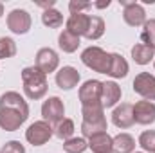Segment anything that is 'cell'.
Wrapping results in <instances>:
<instances>
[{
	"instance_id": "cell-1",
	"label": "cell",
	"mask_w": 155,
	"mask_h": 153,
	"mask_svg": "<svg viewBox=\"0 0 155 153\" xmlns=\"http://www.w3.org/2000/svg\"><path fill=\"white\" fill-rule=\"evenodd\" d=\"M29 117L27 101L18 92H5L0 96V128L16 132Z\"/></svg>"
},
{
	"instance_id": "cell-2",
	"label": "cell",
	"mask_w": 155,
	"mask_h": 153,
	"mask_svg": "<svg viewBox=\"0 0 155 153\" xmlns=\"http://www.w3.org/2000/svg\"><path fill=\"white\" fill-rule=\"evenodd\" d=\"M22 81H24V92L29 99H41L47 90H49V83H47V76L36 69L35 65L33 67H25L22 70Z\"/></svg>"
},
{
	"instance_id": "cell-3",
	"label": "cell",
	"mask_w": 155,
	"mask_h": 153,
	"mask_svg": "<svg viewBox=\"0 0 155 153\" xmlns=\"http://www.w3.org/2000/svg\"><path fill=\"white\" fill-rule=\"evenodd\" d=\"M81 61L92 69L94 72H99V74H108L110 70V61H112V54L103 50L101 47H96V45H90L87 47L83 52H81Z\"/></svg>"
},
{
	"instance_id": "cell-4",
	"label": "cell",
	"mask_w": 155,
	"mask_h": 153,
	"mask_svg": "<svg viewBox=\"0 0 155 153\" xmlns=\"http://www.w3.org/2000/svg\"><path fill=\"white\" fill-rule=\"evenodd\" d=\"M52 133H54L52 124H49L47 121H36L25 130V139L33 146H43L45 142H49Z\"/></svg>"
},
{
	"instance_id": "cell-5",
	"label": "cell",
	"mask_w": 155,
	"mask_h": 153,
	"mask_svg": "<svg viewBox=\"0 0 155 153\" xmlns=\"http://www.w3.org/2000/svg\"><path fill=\"white\" fill-rule=\"evenodd\" d=\"M123 9V20L130 25V27H139L146 24V11L141 4L132 2V0H119Z\"/></svg>"
},
{
	"instance_id": "cell-6",
	"label": "cell",
	"mask_w": 155,
	"mask_h": 153,
	"mask_svg": "<svg viewBox=\"0 0 155 153\" xmlns=\"http://www.w3.org/2000/svg\"><path fill=\"white\" fill-rule=\"evenodd\" d=\"M101 86L103 81L97 79H88L79 86V101L81 106H90V105H101Z\"/></svg>"
},
{
	"instance_id": "cell-7",
	"label": "cell",
	"mask_w": 155,
	"mask_h": 153,
	"mask_svg": "<svg viewBox=\"0 0 155 153\" xmlns=\"http://www.w3.org/2000/svg\"><path fill=\"white\" fill-rule=\"evenodd\" d=\"M31 24H33L31 15L25 9H13L7 15V27L15 34H25V33H29Z\"/></svg>"
},
{
	"instance_id": "cell-8",
	"label": "cell",
	"mask_w": 155,
	"mask_h": 153,
	"mask_svg": "<svg viewBox=\"0 0 155 153\" xmlns=\"http://www.w3.org/2000/svg\"><path fill=\"white\" fill-rule=\"evenodd\" d=\"M134 92L144 101H155V76L150 72H139L134 79Z\"/></svg>"
},
{
	"instance_id": "cell-9",
	"label": "cell",
	"mask_w": 155,
	"mask_h": 153,
	"mask_svg": "<svg viewBox=\"0 0 155 153\" xmlns=\"http://www.w3.org/2000/svg\"><path fill=\"white\" fill-rule=\"evenodd\" d=\"M58 65H60V56H58V52H56L54 49L43 47V49H40L38 52H36L35 67L40 69L45 76L51 74V72H54V70L58 69Z\"/></svg>"
},
{
	"instance_id": "cell-10",
	"label": "cell",
	"mask_w": 155,
	"mask_h": 153,
	"mask_svg": "<svg viewBox=\"0 0 155 153\" xmlns=\"http://www.w3.org/2000/svg\"><path fill=\"white\" fill-rule=\"evenodd\" d=\"M41 115H43V121H47L49 124H56L63 119L65 115V106H63V101L56 96L49 97L47 101H43L41 105Z\"/></svg>"
},
{
	"instance_id": "cell-11",
	"label": "cell",
	"mask_w": 155,
	"mask_h": 153,
	"mask_svg": "<svg viewBox=\"0 0 155 153\" xmlns=\"http://www.w3.org/2000/svg\"><path fill=\"white\" fill-rule=\"evenodd\" d=\"M112 122L121 130H126V128L134 126V122H135V119H134V105L121 103L119 106H116L114 112H112Z\"/></svg>"
},
{
	"instance_id": "cell-12",
	"label": "cell",
	"mask_w": 155,
	"mask_h": 153,
	"mask_svg": "<svg viewBox=\"0 0 155 153\" xmlns=\"http://www.w3.org/2000/svg\"><path fill=\"white\" fill-rule=\"evenodd\" d=\"M134 119L137 124L148 126L155 122V105L152 101H137L134 105Z\"/></svg>"
},
{
	"instance_id": "cell-13",
	"label": "cell",
	"mask_w": 155,
	"mask_h": 153,
	"mask_svg": "<svg viewBox=\"0 0 155 153\" xmlns=\"http://www.w3.org/2000/svg\"><path fill=\"white\" fill-rule=\"evenodd\" d=\"M121 86L116 81H105L101 86V106L103 108H112L116 106L121 99Z\"/></svg>"
},
{
	"instance_id": "cell-14",
	"label": "cell",
	"mask_w": 155,
	"mask_h": 153,
	"mask_svg": "<svg viewBox=\"0 0 155 153\" xmlns=\"http://www.w3.org/2000/svg\"><path fill=\"white\" fill-rule=\"evenodd\" d=\"M78 83H79V72L74 67H71V65L61 67L56 72V85L61 90H72Z\"/></svg>"
},
{
	"instance_id": "cell-15",
	"label": "cell",
	"mask_w": 155,
	"mask_h": 153,
	"mask_svg": "<svg viewBox=\"0 0 155 153\" xmlns=\"http://www.w3.org/2000/svg\"><path fill=\"white\" fill-rule=\"evenodd\" d=\"M88 22H90V16H88V15H85V13H74V15H71L69 20H67V31L72 33L78 38H81V36L87 34Z\"/></svg>"
},
{
	"instance_id": "cell-16",
	"label": "cell",
	"mask_w": 155,
	"mask_h": 153,
	"mask_svg": "<svg viewBox=\"0 0 155 153\" xmlns=\"http://www.w3.org/2000/svg\"><path fill=\"white\" fill-rule=\"evenodd\" d=\"M87 142H88V148L94 153H110L112 151V137L107 132L92 135Z\"/></svg>"
},
{
	"instance_id": "cell-17",
	"label": "cell",
	"mask_w": 155,
	"mask_h": 153,
	"mask_svg": "<svg viewBox=\"0 0 155 153\" xmlns=\"http://www.w3.org/2000/svg\"><path fill=\"white\" fill-rule=\"evenodd\" d=\"M132 58L137 65H148L155 58V49L144 43H135L132 47Z\"/></svg>"
},
{
	"instance_id": "cell-18",
	"label": "cell",
	"mask_w": 155,
	"mask_h": 153,
	"mask_svg": "<svg viewBox=\"0 0 155 153\" xmlns=\"http://www.w3.org/2000/svg\"><path fill=\"white\" fill-rule=\"evenodd\" d=\"M135 139L130 133H119L112 137V151L114 153H134Z\"/></svg>"
},
{
	"instance_id": "cell-19",
	"label": "cell",
	"mask_w": 155,
	"mask_h": 153,
	"mask_svg": "<svg viewBox=\"0 0 155 153\" xmlns=\"http://www.w3.org/2000/svg\"><path fill=\"white\" fill-rule=\"evenodd\" d=\"M126 74H128V61L121 54L114 52L112 54V61H110V70H108L107 76L119 79V77H126Z\"/></svg>"
},
{
	"instance_id": "cell-20",
	"label": "cell",
	"mask_w": 155,
	"mask_h": 153,
	"mask_svg": "<svg viewBox=\"0 0 155 153\" xmlns=\"http://www.w3.org/2000/svg\"><path fill=\"white\" fill-rule=\"evenodd\" d=\"M105 132H107V117H103L99 121H83L81 122V133L87 139H90L92 135H97V133H105Z\"/></svg>"
},
{
	"instance_id": "cell-21",
	"label": "cell",
	"mask_w": 155,
	"mask_h": 153,
	"mask_svg": "<svg viewBox=\"0 0 155 153\" xmlns=\"http://www.w3.org/2000/svg\"><path fill=\"white\" fill-rule=\"evenodd\" d=\"M58 45H60V49H61L63 52L72 54V52H76L78 47H79V38L74 36L72 33H69L67 29H63V31L60 33V36H58Z\"/></svg>"
},
{
	"instance_id": "cell-22",
	"label": "cell",
	"mask_w": 155,
	"mask_h": 153,
	"mask_svg": "<svg viewBox=\"0 0 155 153\" xmlns=\"http://www.w3.org/2000/svg\"><path fill=\"white\" fill-rule=\"evenodd\" d=\"M41 24L45 27H49V29H58V27L63 25V15L58 9H54V7L52 9H47L41 15Z\"/></svg>"
},
{
	"instance_id": "cell-23",
	"label": "cell",
	"mask_w": 155,
	"mask_h": 153,
	"mask_svg": "<svg viewBox=\"0 0 155 153\" xmlns=\"http://www.w3.org/2000/svg\"><path fill=\"white\" fill-rule=\"evenodd\" d=\"M103 34H105V20L101 16H90V22H88V29H87L85 38L99 40Z\"/></svg>"
},
{
	"instance_id": "cell-24",
	"label": "cell",
	"mask_w": 155,
	"mask_h": 153,
	"mask_svg": "<svg viewBox=\"0 0 155 153\" xmlns=\"http://www.w3.org/2000/svg\"><path fill=\"white\" fill-rule=\"evenodd\" d=\"M52 130H54V135H56V137H60L61 141H67V139H71L72 133H74V121L63 117L60 122H56V124L52 126Z\"/></svg>"
},
{
	"instance_id": "cell-25",
	"label": "cell",
	"mask_w": 155,
	"mask_h": 153,
	"mask_svg": "<svg viewBox=\"0 0 155 153\" xmlns=\"http://www.w3.org/2000/svg\"><path fill=\"white\" fill-rule=\"evenodd\" d=\"M87 148H88V142L83 137H71L63 142L65 153H83Z\"/></svg>"
},
{
	"instance_id": "cell-26",
	"label": "cell",
	"mask_w": 155,
	"mask_h": 153,
	"mask_svg": "<svg viewBox=\"0 0 155 153\" xmlns=\"http://www.w3.org/2000/svg\"><path fill=\"white\" fill-rule=\"evenodd\" d=\"M141 43L150 45V47L155 49V18L146 20V24L143 25V31H141Z\"/></svg>"
},
{
	"instance_id": "cell-27",
	"label": "cell",
	"mask_w": 155,
	"mask_h": 153,
	"mask_svg": "<svg viewBox=\"0 0 155 153\" xmlns=\"http://www.w3.org/2000/svg\"><path fill=\"white\" fill-rule=\"evenodd\" d=\"M83 121H99L105 117V108L101 105H90V106H81Z\"/></svg>"
},
{
	"instance_id": "cell-28",
	"label": "cell",
	"mask_w": 155,
	"mask_h": 153,
	"mask_svg": "<svg viewBox=\"0 0 155 153\" xmlns=\"http://www.w3.org/2000/svg\"><path fill=\"white\" fill-rule=\"evenodd\" d=\"M16 54V43L13 38H0V60H7V58H13Z\"/></svg>"
},
{
	"instance_id": "cell-29",
	"label": "cell",
	"mask_w": 155,
	"mask_h": 153,
	"mask_svg": "<svg viewBox=\"0 0 155 153\" xmlns=\"http://www.w3.org/2000/svg\"><path fill=\"white\" fill-rule=\"evenodd\" d=\"M139 146L148 153H155V130H146L139 137Z\"/></svg>"
},
{
	"instance_id": "cell-30",
	"label": "cell",
	"mask_w": 155,
	"mask_h": 153,
	"mask_svg": "<svg viewBox=\"0 0 155 153\" xmlns=\"http://www.w3.org/2000/svg\"><path fill=\"white\" fill-rule=\"evenodd\" d=\"M0 153H25V148L22 146L20 141H9L2 146V151Z\"/></svg>"
},
{
	"instance_id": "cell-31",
	"label": "cell",
	"mask_w": 155,
	"mask_h": 153,
	"mask_svg": "<svg viewBox=\"0 0 155 153\" xmlns=\"http://www.w3.org/2000/svg\"><path fill=\"white\" fill-rule=\"evenodd\" d=\"M90 7H94L90 2H79V0H71V4H69V9H71V15H74V13H83V11H87V9H90Z\"/></svg>"
},
{
	"instance_id": "cell-32",
	"label": "cell",
	"mask_w": 155,
	"mask_h": 153,
	"mask_svg": "<svg viewBox=\"0 0 155 153\" xmlns=\"http://www.w3.org/2000/svg\"><path fill=\"white\" fill-rule=\"evenodd\" d=\"M94 7H99V9H103V7H108L110 5V0H107V2H96V4H92Z\"/></svg>"
},
{
	"instance_id": "cell-33",
	"label": "cell",
	"mask_w": 155,
	"mask_h": 153,
	"mask_svg": "<svg viewBox=\"0 0 155 153\" xmlns=\"http://www.w3.org/2000/svg\"><path fill=\"white\" fill-rule=\"evenodd\" d=\"M2 15H4V4L0 2V18H2Z\"/></svg>"
},
{
	"instance_id": "cell-34",
	"label": "cell",
	"mask_w": 155,
	"mask_h": 153,
	"mask_svg": "<svg viewBox=\"0 0 155 153\" xmlns=\"http://www.w3.org/2000/svg\"><path fill=\"white\" fill-rule=\"evenodd\" d=\"M135 153H143V151H135Z\"/></svg>"
},
{
	"instance_id": "cell-35",
	"label": "cell",
	"mask_w": 155,
	"mask_h": 153,
	"mask_svg": "<svg viewBox=\"0 0 155 153\" xmlns=\"http://www.w3.org/2000/svg\"><path fill=\"white\" fill-rule=\"evenodd\" d=\"M153 67H155V61H153Z\"/></svg>"
},
{
	"instance_id": "cell-36",
	"label": "cell",
	"mask_w": 155,
	"mask_h": 153,
	"mask_svg": "<svg viewBox=\"0 0 155 153\" xmlns=\"http://www.w3.org/2000/svg\"><path fill=\"white\" fill-rule=\"evenodd\" d=\"M110 153H114V151H110Z\"/></svg>"
}]
</instances>
